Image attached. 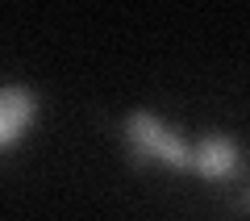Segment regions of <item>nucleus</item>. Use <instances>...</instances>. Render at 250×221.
Wrapping results in <instances>:
<instances>
[{"label": "nucleus", "mask_w": 250, "mask_h": 221, "mask_svg": "<svg viewBox=\"0 0 250 221\" xmlns=\"http://www.w3.org/2000/svg\"><path fill=\"white\" fill-rule=\"evenodd\" d=\"M229 213H238V217H250V188H246V192H242L238 200L229 204Z\"/></svg>", "instance_id": "4"}, {"label": "nucleus", "mask_w": 250, "mask_h": 221, "mask_svg": "<svg viewBox=\"0 0 250 221\" xmlns=\"http://www.w3.org/2000/svg\"><path fill=\"white\" fill-rule=\"evenodd\" d=\"M34 117H38L34 88H25V84H0V151H9Z\"/></svg>", "instance_id": "2"}, {"label": "nucleus", "mask_w": 250, "mask_h": 221, "mask_svg": "<svg viewBox=\"0 0 250 221\" xmlns=\"http://www.w3.org/2000/svg\"><path fill=\"white\" fill-rule=\"evenodd\" d=\"M121 133H125V146H129V159L138 167L142 163H163V167H175V171H192V146L179 133H171L154 113L134 109L121 121Z\"/></svg>", "instance_id": "1"}, {"label": "nucleus", "mask_w": 250, "mask_h": 221, "mask_svg": "<svg viewBox=\"0 0 250 221\" xmlns=\"http://www.w3.org/2000/svg\"><path fill=\"white\" fill-rule=\"evenodd\" d=\"M238 167H242V151H238L233 138L213 133V138H200V146H192V171H196L200 179L225 184V179H233Z\"/></svg>", "instance_id": "3"}]
</instances>
